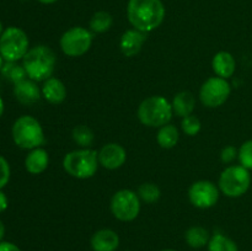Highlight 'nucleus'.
<instances>
[{
    "instance_id": "obj_28",
    "label": "nucleus",
    "mask_w": 252,
    "mask_h": 251,
    "mask_svg": "<svg viewBox=\"0 0 252 251\" xmlns=\"http://www.w3.org/2000/svg\"><path fill=\"white\" fill-rule=\"evenodd\" d=\"M239 160L240 164L248 170H252V139L244 143L239 149Z\"/></svg>"
},
{
    "instance_id": "obj_17",
    "label": "nucleus",
    "mask_w": 252,
    "mask_h": 251,
    "mask_svg": "<svg viewBox=\"0 0 252 251\" xmlns=\"http://www.w3.org/2000/svg\"><path fill=\"white\" fill-rule=\"evenodd\" d=\"M212 68H213L216 75L219 76V78H223V79L230 78V76H233V74L235 73V69H236L235 58H234L233 54H230L229 52H225V51L218 52V53L213 57V61H212Z\"/></svg>"
},
{
    "instance_id": "obj_34",
    "label": "nucleus",
    "mask_w": 252,
    "mask_h": 251,
    "mask_svg": "<svg viewBox=\"0 0 252 251\" xmlns=\"http://www.w3.org/2000/svg\"><path fill=\"white\" fill-rule=\"evenodd\" d=\"M2 113H4V101H2L1 96H0V118H1Z\"/></svg>"
},
{
    "instance_id": "obj_32",
    "label": "nucleus",
    "mask_w": 252,
    "mask_h": 251,
    "mask_svg": "<svg viewBox=\"0 0 252 251\" xmlns=\"http://www.w3.org/2000/svg\"><path fill=\"white\" fill-rule=\"evenodd\" d=\"M7 206H9V201H7V197L4 192L0 189V213H2L4 211H6Z\"/></svg>"
},
{
    "instance_id": "obj_15",
    "label": "nucleus",
    "mask_w": 252,
    "mask_h": 251,
    "mask_svg": "<svg viewBox=\"0 0 252 251\" xmlns=\"http://www.w3.org/2000/svg\"><path fill=\"white\" fill-rule=\"evenodd\" d=\"M94 251H116L120 246V236L112 229H100L91 238Z\"/></svg>"
},
{
    "instance_id": "obj_33",
    "label": "nucleus",
    "mask_w": 252,
    "mask_h": 251,
    "mask_svg": "<svg viewBox=\"0 0 252 251\" xmlns=\"http://www.w3.org/2000/svg\"><path fill=\"white\" fill-rule=\"evenodd\" d=\"M4 235H5V226H4V223L0 220V243H1Z\"/></svg>"
},
{
    "instance_id": "obj_11",
    "label": "nucleus",
    "mask_w": 252,
    "mask_h": 251,
    "mask_svg": "<svg viewBox=\"0 0 252 251\" xmlns=\"http://www.w3.org/2000/svg\"><path fill=\"white\" fill-rule=\"evenodd\" d=\"M219 187L208 180H201L191 185L189 189V199L196 208L208 209L216 206L219 199Z\"/></svg>"
},
{
    "instance_id": "obj_30",
    "label": "nucleus",
    "mask_w": 252,
    "mask_h": 251,
    "mask_svg": "<svg viewBox=\"0 0 252 251\" xmlns=\"http://www.w3.org/2000/svg\"><path fill=\"white\" fill-rule=\"evenodd\" d=\"M239 155V152L236 150L235 147L233 145H229V147H225L223 150H221L220 159L224 164H230L234 160L236 159V157Z\"/></svg>"
},
{
    "instance_id": "obj_21",
    "label": "nucleus",
    "mask_w": 252,
    "mask_h": 251,
    "mask_svg": "<svg viewBox=\"0 0 252 251\" xmlns=\"http://www.w3.org/2000/svg\"><path fill=\"white\" fill-rule=\"evenodd\" d=\"M179 139L180 134L176 126L167 123V125L159 128L157 140L158 144L161 148H164V149H171V148H174L177 144V142H179Z\"/></svg>"
},
{
    "instance_id": "obj_38",
    "label": "nucleus",
    "mask_w": 252,
    "mask_h": 251,
    "mask_svg": "<svg viewBox=\"0 0 252 251\" xmlns=\"http://www.w3.org/2000/svg\"><path fill=\"white\" fill-rule=\"evenodd\" d=\"M161 251H176V250H172V249H165V250H161Z\"/></svg>"
},
{
    "instance_id": "obj_27",
    "label": "nucleus",
    "mask_w": 252,
    "mask_h": 251,
    "mask_svg": "<svg viewBox=\"0 0 252 251\" xmlns=\"http://www.w3.org/2000/svg\"><path fill=\"white\" fill-rule=\"evenodd\" d=\"M181 127L185 134L189 135V137H193V135L198 134L199 130H201L202 128V125H201V121H199L196 116L191 115L182 118Z\"/></svg>"
},
{
    "instance_id": "obj_24",
    "label": "nucleus",
    "mask_w": 252,
    "mask_h": 251,
    "mask_svg": "<svg viewBox=\"0 0 252 251\" xmlns=\"http://www.w3.org/2000/svg\"><path fill=\"white\" fill-rule=\"evenodd\" d=\"M208 251H239V248L235 241L218 233L209 239Z\"/></svg>"
},
{
    "instance_id": "obj_5",
    "label": "nucleus",
    "mask_w": 252,
    "mask_h": 251,
    "mask_svg": "<svg viewBox=\"0 0 252 251\" xmlns=\"http://www.w3.org/2000/svg\"><path fill=\"white\" fill-rule=\"evenodd\" d=\"M12 139L21 149L32 150L44 143V132L41 123L32 116H21L12 126Z\"/></svg>"
},
{
    "instance_id": "obj_12",
    "label": "nucleus",
    "mask_w": 252,
    "mask_h": 251,
    "mask_svg": "<svg viewBox=\"0 0 252 251\" xmlns=\"http://www.w3.org/2000/svg\"><path fill=\"white\" fill-rule=\"evenodd\" d=\"M98 164L107 170L120 169L127 160V152L118 143L105 144L97 153Z\"/></svg>"
},
{
    "instance_id": "obj_1",
    "label": "nucleus",
    "mask_w": 252,
    "mask_h": 251,
    "mask_svg": "<svg viewBox=\"0 0 252 251\" xmlns=\"http://www.w3.org/2000/svg\"><path fill=\"white\" fill-rule=\"evenodd\" d=\"M127 16L135 30L148 33L162 24L165 6L161 0H129Z\"/></svg>"
},
{
    "instance_id": "obj_10",
    "label": "nucleus",
    "mask_w": 252,
    "mask_h": 251,
    "mask_svg": "<svg viewBox=\"0 0 252 251\" xmlns=\"http://www.w3.org/2000/svg\"><path fill=\"white\" fill-rule=\"evenodd\" d=\"M231 88L226 79L213 76L207 79L199 90V100L206 107L217 108L225 103L230 96Z\"/></svg>"
},
{
    "instance_id": "obj_4",
    "label": "nucleus",
    "mask_w": 252,
    "mask_h": 251,
    "mask_svg": "<svg viewBox=\"0 0 252 251\" xmlns=\"http://www.w3.org/2000/svg\"><path fill=\"white\" fill-rule=\"evenodd\" d=\"M97 152L90 148H81L66 153L63 159V169L71 177L86 180L96 174L98 167Z\"/></svg>"
},
{
    "instance_id": "obj_16",
    "label": "nucleus",
    "mask_w": 252,
    "mask_h": 251,
    "mask_svg": "<svg viewBox=\"0 0 252 251\" xmlns=\"http://www.w3.org/2000/svg\"><path fill=\"white\" fill-rule=\"evenodd\" d=\"M41 91L44 100L48 101L52 105L62 103L66 97V88L63 81L59 80L58 78H53V76L44 81Z\"/></svg>"
},
{
    "instance_id": "obj_18",
    "label": "nucleus",
    "mask_w": 252,
    "mask_h": 251,
    "mask_svg": "<svg viewBox=\"0 0 252 251\" xmlns=\"http://www.w3.org/2000/svg\"><path fill=\"white\" fill-rule=\"evenodd\" d=\"M49 164V157L48 153L43 148H36L32 149L31 152L27 154L26 159H25V167L27 171L32 175H39L48 167Z\"/></svg>"
},
{
    "instance_id": "obj_29",
    "label": "nucleus",
    "mask_w": 252,
    "mask_h": 251,
    "mask_svg": "<svg viewBox=\"0 0 252 251\" xmlns=\"http://www.w3.org/2000/svg\"><path fill=\"white\" fill-rule=\"evenodd\" d=\"M10 175H11V170H10L9 162L4 157L0 155V189L6 186L10 180Z\"/></svg>"
},
{
    "instance_id": "obj_36",
    "label": "nucleus",
    "mask_w": 252,
    "mask_h": 251,
    "mask_svg": "<svg viewBox=\"0 0 252 251\" xmlns=\"http://www.w3.org/2000/svg\"><path fill=\"white\" fill-rule=\"evenodd\" d=\"M2 65H4V58H2L1 54H0V70H1Z\"/></svg>"
},
{
    "instance_id": "obj_13",
    "label": "nucleus",
    "mask_w": 252,
    "mask_h": 251,
    "mask_svg": "<svg viewBox=\"0 0 252 251\" xmlns=\"http://www.w3.org/2000/svg\"><path fill=\"white\" fill-rule=\"evenodd\" d=\"M147 41V33L139 31V30H127L125 33L121 36L120 39V48L123 56L128 57H134L137 56L143 48V44Z\"/></svg>"
},
{
    "instance_id": "obj_7",
    "label": "nucleus",
    "mask_w": 252,
    "mask_h": 251,
    "mask_svg": "<svg viewBox=\"0 0 252 251\" xmlns=\"http://www.w3.org/2000/svg\"><path fill=\"white\" fill-rule=\"evenodd\" d=\"M30 41L26 32L19 27H7L0 36V54L5 62L24 59L29 52Z\"/></svg>"
},
{
    "instance_id": "obj_2",
    "label": "nucleus",
    "mask_w": 252,
    "mask_h": 251,
    "mask_svg": "<svg viewBox=\"0 0 252 251\" xmlns=\"http://www.w3.org/2000/svg\"><path fill=\"white\" fill-rule=\"evenodd\" d=\"M56 53L47 46H36L29 49L22 59V65L29 79L33 81H46L52 78L56 69Z\"/></svg>"
},
{
    "instance_id": "obj_37",
    "label": "nucleus",
    "mask_w": 252,
    "mask_h": 251,
    "mask_svg": "<svg viewBox=\"0 0 252 251\" xmlns=\"http://www.w3.org/2000/svg\"><path fill=\"white\" fill-rule=\"evenodd\" d=\"M2 31H4V30H2V24H1V21H0V36H1Z\"/></svg>"
},
{
    "instance_id": "obj_6",
    "label": "nucleus",
    "mask_w": 252,
    "mask_h": 251,
    "mask_svg": "<svg viewBox=\"0 0 252 251\" xmlns=\"http://www.w3.org/2000/svg\"><path fill=\"white\" fill-rule=\"evenodd\" d=\"M250 172L243 165H231L225 167L219 176V189L230 198H238L250 188Z\"/></svg>"
},
{
    "instance_id": "obj_31",
    "label": "nucleus",
    "mask_w": 252,
    "mask_h": 251,
    "mask_svg": "<svg viewBox=\"0 0 252 251\" xmlns=\"http://www.w3.org/2000/svg\"><path fill=\"white\" fill-rule=\"evenodd\" d=\"M0 251H21L19 249V246H16L15 244L9 243V241H1L0 243Z\"/></svg>"
},
{
    "instance_id": "obj_20",
    "label": "nucleus",
    "mask_w": 252,
    "mask_h": 251,
    "mask_svg": "<svg viewBox=\"0 0 252 251\" xmlns=\"http://www.w3.org/2000/svg\"><path fill=\"white\" fill-rule=\"evenodd\" d=\"M209 239L211 238H209L208 230L199 225L191 226L185 233V240H186L187 245L193 249H201L208 245Z\"/></svg>"
},
{
    "instance_id": "obj_8",
    "label": "nucleus",
    "mask_w": 252,
    "mask_h": 251,
    "mask_svg": "<svg viewBox=\"0 0 252 251\" xmlns=\"http://www.w3.org/2000/svg\"><path fill=\"white\" fill-rule=\"evenodd\" d=\"M111 212L121 221H132L139 216L140 198L132 189H120L111 198Z\"/></svg>"
},
{
    "instance_id": "obj_26",
    "label": "nucleus",
    "mask_w": 252,
    "mask_h": 251,
    "mask_svg": "<svg viewBox=\"0 0 252 251\" xmlns=\"http://www.w3.org/2000/svg\"><path fill=\"white\" fill-rule=\"evenodd\" d=\"M73 139L81 148H89L94 143L95 134L88 126L80 125L73 129Z\"/></svg>"
},
{
    "instance_id": "obj_22",
    "label": "nucleus",
    "mask_w": 252,
    "mask_h": 251,
    "mask_svg": "<svg viewBox=\"0 0 252 251\" xmlns=\"http://www.w3.org/2000/svg\"><path fill=\"white\" fill-rule=\"evenodd\" d=\"M0 73H1V75L4 76L6 80H9L10 83H12L14 85L20 83V81L25 80L27 76L24 65H22V64H19L17 62H5Z\"/></svg>"
},
{
    "instance_id": "obj_25",
    "label": "nucleus",
    "mask_w": 252,
    "mask_h": 251,
    "mask_svg": "<svg viewBox=\"0 0 252 251\" xmlns=\"http://www.w3.org/2000/svg\"><path fill=\"white\" fill-rule=\"evenodd\" d=\"M137 194L140 201L152 204L159 201L160 196H161V191H160L158 185L153 184V182H144L139 186Z\"/></svg>"
},
{
    "instance_id": "obj_14",
    "label": "nucleus",
    "mask_w": 252,
    "mask_h": 251,
    "mask_svg": "<svg viewBox=\"0 0 252 251\" xmlns=\"http://www.w3.org/2000/svg\"><path fill=\"white\" fill-rule=\"evenodd\" d=\"M37 81L25 79L14 85V95L16 100L22 105H33L41 98L42 91L37 85Z\"/></svg>"
},
{
    "instance_id": "obj_23",
    "label": "nucleus",
    "mask_w": 252,
    "mask_h": 251,
    "mask_svg": "<svg viewBox=\"0 0 252 251\" xmlns=\"http://www.w3.org/2000/svg\"><path fill=\"white\" fill-rule=\"evenodd\" d=\"M113 19L110 12L97 11L93 15L90 20V30L95 33H103L112 27Z\"/></svg>"
},
{
    "instance_id": "obj_35",
    "label": "nucleus",
    "mask_w": 252,
    "mask_h": 251,
    "mask_svg": "<svg viewBox=\"0 0 252 251\" xmlns=\"http://www.w3.org/2000/svg\"><path fill=\"white\" fill-rule=\"evenodd\" d=\"M38 1L42 2V4H54L58 0H38Z\"/></svg>"
},
{
    "instance_id": "obj_3",
    "label": "nucleus",
    "mask_w": 252,
    "mask_h": 251,
    "mask_svg": "<svg viewBox=\"0 0 252 251\" xmlns=\"http://www.w3.org/2000/svg\"><path fill=\"white\" fill-rule=\"evenodd\" d=\"M138 118L147 127L160 128L171 121L174 111L171 102L164 96H150L144 98L138 107Z\"/></svg>"
},
{
    "instance_id": "obj_9",
    "label": "nucleus",
    "mask_w": 252,
    "mask_h": 251,
    "mask_svg": "<svg viewBox=\"0 0 252 251\" xmlns=\"http://www.w3.org/2000/svg\"><path fill=\"white\" fill-rule=\"evenodd\" d=\"M93 33L88 29L75 26L64 32L61 37V49L68 57H81L88 53L93 44Z\"/></svg>"
},
{
    "instance_id": "obj_19",
    "label": "nucleus",
    "mask_w": 252,
    "mask_h": 251,
    "mask_svg": "<svg viewBox=\"0 0 252 251\" xmlns=\"http://www.w3.org/2000/svg\"><path fill=\"white\" fill-rule=\"evenodd\" d=\"M172 111L179 117L185 118L187 116H191L196 107V100H194L193 94L189 91H181L176 94L171 102Z\"/></svg>"
}]
</instances>
